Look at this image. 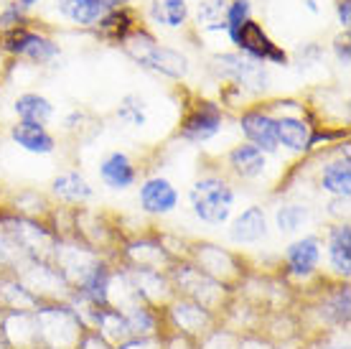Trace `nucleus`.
<instances>
[{
    "mask_svg": "<svg viewBox=\"0 0 351 349\" xmlns=\"http://www.w3.org/2000/svg\"><path fill=\"white\" fill-rule=\"evenodd\" d=\"M123 49L128 52V56L141 64L143 69L163 74L171 79H184L189 74V59L181 52H176L171 46L158 44L148 31L135 28L128 38L123 41Z\"/></svg>",
    "mask_w": 351,
    "mask_h": 349,
    "instance_id": "nucleus-1",
    "label": "nucleus"
},
{
    "mask_svg": "<svg viewBox=\"0 0 351 349\" xmlns=\"http://www.w3.org/2000/svg\"><path fill=\"white\" fill-rule=\"evenodd\" d=\"M189 201L204 225H224L234 207V186L221 176H202L193 181Z\"/></svg>",
    "mask_w": 351,
    "mask_h": 349,
    "instance_id": "nucleus-2",
    "label": "nucleus"
},
{
    "mask_svg": "<svg viewBox=\"0 0 351 349\" xmlns=\"http://www.w3.org/2000/svg\"><path fill=\"white\" fill-rule=\"evenodd\" d=\"M229 41L242 52V56L257 61V64H263V61L280 64V67L288 64V54L282 52L280 46L275 44L270 36L265 34V28L260 26L257 21H252V18L245 21V23L237 28V34L232 36Z\"/></svg>",
    "mask_w": 351,
    "mask_h": 349,
    "instance_id": "nucleus-3",
    "label": "nucleus"
},
{
    "mask_svg": "<svg viewBox=\"0 0 351 349\" xmlns=\"http://www.w3.org/2000/svg\"><path fill=\"white\" fill-rule=\"evenodd\" d=\"M211 69L219 77L232 79L239 89H252V92H265L267 89V71L263 64L247 59L242 54H219L211 59Z\"/></svg>",
    "mask_w": 351,
    "mask_h": 349,
    "instance_id": "nucleus-4",
    "label": "nucleus"
},
{
    "mask_svg": "<svg viewBox=\"0 0 351 349\" xmlns=\"http://www.w3.org/2000/svg\"><path fill=\"white\" fill-rule=\"evenodd\" d=\"M221 122H224V113H221V107L217 102H209V100H204L199 102L196 107H191L186 117L181 120V131L178 135L189 143H209L217 133L221 131Z\"/></svg>",
    "mask_w": 351,
    "mask_h": 349,
    "instance_id": "nucleus-5",
    "label": "nucleus"
},
{
    "mask_svg": "<svg viewBox=\"0 0 351 349\" xmlns=\"http://www.w3.org/2000/svg\"><path fill=\"white\" fill-rule=\"evenodd\" d=\"M3 46H5V52L23 56V59H31L34 64H49L59 54V46L53 44L49 36L36 34V31H31L26 26L5 34Z\"/></svg>",
    "mask_w": 351,
    "mask_h": 349,
    "instance_id": "nucleus-6",
    "label": "nucleus"
},
{
    "mask_svg": "<svg viewBox=\"0 0 351 349\" xmlns=\"http://www.w3.org/2000/svg\"><path fill=\"white\" fill-rule=\"evenodd\" d=\"M138 201H141L145 214L166 217V214L176 212V207H178V189L168 179H163V176H150V179H145L141 183Z\"/></svg>",
    "mask_w": 351,
    "mask_h": 349,
    "instance_id": "nucleus-7",
    "label": "nucleus"
},
{
    "mask_svg": "<svg viewBox=\"0 0 351 349\" xmlns=\"http://www.w3.org/2000/svg\"><path fill=\"white\" fill-rule=\"evenodd\" d=\"M321 255H324V243L318 235H303L300 240L288 245L285 250V265L293 275L308 278L318 271L321 265Z\"/></svg>",
    "mask_w": 351,
    "mask_h": 349,
    "instance_id": "nucleus-8",
    "label": "nucleus"
},
{
    "mask_svg": "<svg viewBox=\"0 0 351 349\" xmlns=\"http://www.w3.org/2000/svg\"><path fill=\"white\" fill-rule=\"evenodd\" d=\"M239 131L245 133L247 143H252L263 153L278 150V133H275V117L267 110H247L239 117Z\"/></svg>",
    "mask_w": 351,
    "mask_h": 349,
    "instance_id": "nucleus-9",
    "label": "nucleus"
},
{
    "mask_svg": "<svg viewBox=\"0 0 351 349\" xmlns=\"http://www.w3.org/2000/svg\"><path fill=\"white\" fill-rule=\"evenodd\" d=\"M99 179H102L107 189L125 192V189H130L132 183L138 181V168H135V164H132V158L128 153L112 150L99 164Z\"/></svg>",
    "mask_w": 351,
    "mask_h": 349,
    "instance_id": "nucleus-10",
    "label": "nucleus"
},
{
    "mask_svg": "<svg viewBox=\"0 0 351 349\" xmlns=\"http://www.w3.org/2000/svg\"><path fill=\"white\" fill-rule=\"evenodd\" d=\"M275 133H278V146H282L290 153H306L311 148V125L298 115H280L275 117Z\"/></svg>",
    "mask_w": 351,
    "mask_h": 349,
    "instance_id": "nucleus-11",
    "label": "nucleus"
},
{
    "mask_svg": "<svg viewBox=\"0 0 351 349\" xmlns=\"http://www.w3.org/2000/svg\"><path fill=\"white\" fill-rule=\"evenodd\" d=\"M10 138L18 148L36 153V156H49L56 150V138L46 131V125H36V122H16L10 128Z\"/></svg>",
    "mask_w": 351,
    "mask_h": 349,
    "instance_id": "nucleus-12",
    "label": "nucleus"
},
{
    "mask_svg": "<svg viewBox=\"0 0 351 349\" xmlns=\"http://www.w3.org/2000/svg\"><path fill=\"white\" fill-rule=\"evenodd\" d=\"M326 253H328V265L331 271L339 273L341 278H349L351 273V227L349 222H339L328 229V243H326Z\"/></svg>",
    "mask_w": 351,
    "mask_h": 349,
    "instance_id": "nucleus-13",
    "label": "nucleus"
},
{
    "mask_svg": "<svg viewBox=\"0 0 351 349\" xmlns=\"http://www.w3.org/2000/svg\"><path fill=\"white\" fill-rule=\"evenodd\" d=\"M265 235H267V217H265L263 207H257V204L247 207V210L232 222V227H229V237H232V243H237V245H255V243H260Z\"/></svg>",
    "mask_w": 351,
    "mask_h": 349,
    "instance_id": "nucleus-14",
    "label": "nucleus"
},
{
    "mask_svg": "<svg viewBox=\"0 0 351 349\" xmlns=\"http://www.w3.org/2000/svg\"><path fill=\"white\" fill-rule=\"evenodd\" d=\"M227 164L239 179H257V176L265 174L267 153L255 148L252 143H239V146H234V148L229 150Z\"/></svg>",
    "mask_w": 351,
    "mask_h": 349,
    "instance_id": "nucleus-15",
    "label": "nucleus"
},
{
    "mask_svg": "<svg viewBox=\"0 0 351 349\" xmlns=\"http://www.w3.org/2000/svg\"><path fill=\"white\" fill-rule=\"evenodd\" d=\"M56 8L66 21L82 28H95L107 13L99 0H56Z\"/></svg>",
    "mask_w": 351,
    "mask_h": 349,
    "instance_id": "nucleus-16",
    "label": "nucleus"
},
{
    "mask_svg": "<svg viewBox=\"0 0 351 349\" xmlns=\"http://www.w3.org/2000/svg\"><path fill=\"white\" fill-rule=\"evenodd\" d=\"M13 110L21 117V122H36V125H46L53 117V105L51 100L38 92H23L16 97Z\"/></svg>",
    "mask_w": 351,
    "mask_h": 349,
    "instance_id": "nucleus-17",
    "label": "nucleus"
},
{
    "mask_svg": "<svg viewBox=\"0 0 351 349\" xmlns=\"http://www.w3.org/2000/svg\"><path fill=\"white\" fill-rule=\"evenodd\" d=\"M321 189L328 192L331 196H341V199H349L351 194V166H349V156L346 158H336V161H328L321 171Z\"/></svg>",
    "mask_w": 351,
    "mask_h": 349,
    "instance_id": "nucleus-18",
    "label": "nucleus"
},
{
    "mask_svg": "<svg viewBox=\"0 0 351 349\" xmlns=\"http://www.w3.org/2000/svg\"><path fill=\"white\" fill-rule=\"evenodd\" d=\"M51 192L59 196L62 201H69V204H82V201L92 199V186L80 171H64L53 179Z\"/></svg>",
    "mask_w": 351,
    "mask_h": 349,
    "instance_id": "nucleus-19",
    "label": "nucleus"
},
{
    "mask_svg": "<svg viewBox=\"0 0 351 349\" xmlns=\"http://www.w3.org/2000/svg\"><path fill=\"white\" fill-rule=\"evenodd\" d=\"M150 18L158 26L181 28L189 21V3L186 0H150Z\"/></svg>",
    "mask_w": 351,
    "mask_h": 349,
    "instance_id": "nucleus-20",
    "label": "nucleus"
},
{
    "mask_svg": "<svg viewBox=\"0 0 351 349\" xmlns=\"http://www.w3.org/2000/svg\"><path fill=\"white\" fill-rule=\"evenodd\" d=\"M97 31L105 36V38H112V41H120L123 44L125 38L135 31V18L128 8H120V10H107L102 21L97 23Z\"/></svg>",
    "mask_w": 351,
    "mask_h": 349,
    "instance_id": "nucleus-21",
    "label": "nucleus"
},
{
    "mask_svg": "<svg viewBox=\"0 0 351 349\" xmlns=\"http://www.w3.org/2000/svg\"><path fill=\"white\" fill-rule=\"evenodd\" d=\"M227 3L229 0H202L199 3V10H196V21L204 31H227V23H224V16H227Z\"/></svg>",
    "mask_w": 351,
    "mask_h": 349,
    "instance_id": "nucleus-22",
    "label": "nucleus"
},
{
    "mask_svg": "<svg viewBox=\"0 0 351 349\" xmlns=\"http://www.w3.org/2000/svg\"><path fill=\"white\" fill-rule=\"evenodd\" d=\"M308 219H311V210H308L306 204H282V207H278V212H275V222H278L280 235L298 232Z\"/></svg>",
    "mask_w": 351,
    "mask_h": 349,
    "instance_id": "nucleus-23",
    "label": "nucleus"
},
{
    "mask_svg": "<svg viewBox=\"0 0 351 349\" xmlns=\"http://www.w3.org/2000/svg\"><path fill=\"white\" fill-rule=\"evenodd\" d=\"M117 117L128 122V125H132V128H141V125H145V117H148L145 115V102L138 95H128L117 107Z\"/></svg>",
    "mask_w": 351,
    "mask_h": 349,
    "instance_id": "nucleus-24",
    "label": "nucleus"
},
{
    "mask_svg": "<svg viewBox=\"0 0 351 349\" xmlns=\"http://www.w3.org/2000/svg\"><path fill=\"white\" fill-rule=\"evenodd\" d=\"M252 18V0H229L227 3V16H224V23H227V34L229 38L237 34V28Z\"/></svg>",
    "mask_w": 351,
    "mask_h": 349,
    "instance_id": "nucleus-25",
    "label": "nucleus"
},
{
    "mask_svg": "<svg viewBox=\"0 0 351 349\" xmlns=\"http://www.w3.org/2000/svg\"><path fill=\"white\" fill-rule=\"evenodd\" d=\"M26 8H21L16 0H8L3 10H0V31L3 34H10V31H18V28H23L26 23Z\"/></svg>",
    "mask_w": 351,
    "mask_h": 349,
    "instance_id": "nucleus-26",
    "label": "nucleus"
},
{
    "mask_svg": "<svg viewBox=\"0 0 351 349\" xmlns=\"http://www.w3.org/2000/svg\"><path fill=\"white\" fill-rule=\"evenodd\" d=\"M336 16H339V23H341L343 31H349V26H351V0H339V3H336Z\"/></svg>",
    "mask_w": 351,
    "mask_h": 349,
    "instance_id": "nucleus-27",
    "label": "nucleus"
},
{
    "mask_svg": "<svg viewBox=\"0 0 351 349\" xmlns=\"http://www.w3.org/2000/svg\"><path fill=\"white\" fill-rule=\"evenodd\" d=\"M336 56L341 64H349V34H343V38H336Z\"/></svg>",
    "mask_w": 351,
    "mask_h": 349,
    "instance_id": "nucleus-28",
    "label": "nucleus"
},
{
    "mask_svg": "<svg viewBox=\"0 0 351 349\" xmlns=\"http://www.w3.org/2000/svg\"><path fill=\"white\" fill-rule=\"evenodd\" d=\"M99 3H102L105 10H120V8H128L130 0H99Z\"/></svg>",
    "mask_w": 351,
    "mask_h": 349,
    "instance_id": "nucleus-29",
    "label": "nucleus"
},
{
    "mask_svg": "<svg viewBox=\"0 0 351 349\" xmlns=\"http://www.w3.org/2000/svg\"><path fill=\"white\" fill-rule=\"evenodd\" d=\"M16 3L21 5V8H34L38 0H16Z\"/></svg>",
    "mask_w": 351,
    "mask_h": 349,
    "instance_id": "nucleus-30",
    "label": "nucleus"
},
{
    "mask_svg": "<svg viewBox=\"0 0 351 349\" xmlns=\"http://www.w3.org/2000/svg\"><path fill=\"white\" fill-rule=\"evenodd\" d=\"M328 349H349V347H328Z\"/></svg>",
    "mask_w": 351,
    "mask_h": 349,
    "instance_id": "nucleus-31",
    "label": "nucleus"
}]
</instances>
